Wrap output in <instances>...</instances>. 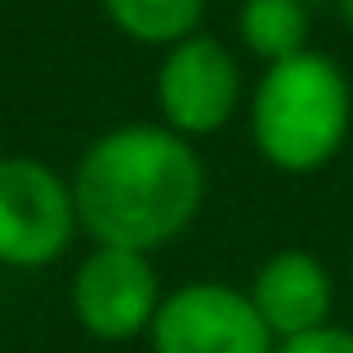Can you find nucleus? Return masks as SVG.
<instances>
[{
	"label": "nucleus",
	"instance_id": "obj_1",
	"mask_svg": "<svg viewBox=\"0 0 353 353\" xmlns=\"http://www.w3.org/2000/svg\"><path fill=\"white\" fill-rule=\"evenodd\" d=\"M77 219L94 246L152 250L170 246L197 219L206 170L192 139L170 125H117L85 148L72 174Z\"/></svg>",
	"mask_w": 353,
	"mask_h": 353
},
{
	"label": "nucleus",
	"instance_id": "obj_2",
	"mask_svg": "<svg viewBox=\"0 0 353 353\" xmlns=\"http://www.w3.org/2000/svg\"><path fill=\"white\" fill-rule=\"evenodd\" d=\"M353 125V90L336 59L318 50L268 63L250 99V139L273 170H322L345 148Z\"/></svg>",
	"mask_w": 353,
	"mask_h": 353
},
{
	"label": "nucleus",
	"instance_id": "obj_3",
	"mask_svg": "<svg viewBox=\"0 0 353 353\" xmlns=\"http://www.w3.org/2000/svg\"><path fill=\"white\" fill-rule=\"evenodd\" d=\"M72 179L36 157H0V264L50 268L77 241Z\"/></svg>",
	"mask_w": 353,
	"mask_h": 353
},
{
	"label": "nucleus",
	"instance_id": "obj_4",
	"mask_svg": "<svg viewBox=\"0 0 353 353\" xmlns=\"http://www.w3.org/2000/svg\"><path fill=\"white\" fill-rule=\"evenodd\" d=\"M152 353H273L277 340L246 291L224 282H188L161 295Z\"/></svg>",
	"mask_w": 353,
	"mask_h": 353
},
{
	"label": "nucleus",
	"instance_id": "obj_5",
	"mask_svg": "<svg viewBox=\"0 0 353 353\" xmlns=\"http://www.w3.org/2000/svg\"><path fill=\"white\" fill-rule=\"evenodd\" d=\"M241 103V68L215 36L192 32L170 45L157 68V108L161 125L183 139H206L233 121Z\"/></svg>",
	"mask_w": 353,
	"mask_h": 353
},
{
	"label": "nucleus",
	"instance_id": "obj_6",
	"mask_svg": "<svg viewBox=\"0 0 353 353\" xmlns=\"http://www.w3.org/2000/svg\"><path fill=\"white\" fill-rule=\"evenodd\" d=\"M161 309L152 255L125 246H94L72 277V313L94 340H134L152 331Z\"/></svg>",
	"mask_w": 353,
	"mask_h": 353
},
{
	"label": "nucleus",
	"instance_id": "obj_7",
	"mask_svg": "<svg viewBox=\"0 0 353 353\" xmlns=\"http://www.w3.org/2000/svg\"><path fill=\"white\" fill-rule=\"evenodd\" d=\"M250 304L264 318V327L273 331V340L309 336V331L331 322V300L336 286L331 273L322 268L318 255L309 250H277L259 264L255 282H250Z\"/></svg>",
	"mask_w": 353,
	"mask_h": 353
},
{
	"label": "nucleus",
	"instance_id": "obj_8",
	"mask_svg": "<svg viewBox=\"0 0 353 353\" xmlns=\"http://www.w3.org/2000/svg\"><path fill=\"white\" fill-rule=\"evenodd\" d=\"M237 36L264 63L304 54L309 50V5H300V0H241Z\"/></svg>",
	"mask_w": 353,
	"mask_h": 353
},
{
	"label": "nucleus",
	"instance_id": "obj_9",
	"mask_svg": "<svg viewBox=\"0 0 353 353\" xmlns=\"http://www.w3.org/2000/svg\"><path fill=\"white\" fill-rule=\"evenodd\" d=\"M121 36L139 45H179L201 27L206 0H99Z\"/></svg>",
	"mask_w": 353,
	"mask_h": 353
},
{
	"label": "nucleus",
	"instance_id": "obj_10",
	"mask_svg": "<svg viewBox=\"0 0 353 353\" xmlns=\"http://www.w3.org/2000/svg\"><path fill=\"white\" fill-rule=\"evenodd\" d=\"M273 353H353V331L349 327H318L309 336H291V340H277Z\"/></svg>",
	"mask_w": 353,
	"mask_h": 353
},
{
	"label": "nucleus",
	"instance_id": "obj_11",
	"mask_svg": "<svg viewBox=\"0 0 353 353\" xmlns=\"http://www.w3.org/2000/svg\"><path fill=\"white\" fill-rule=\"evenodd\" d=\"M340 9H345V23L353 27V0H340Z\"/></svg>",
	"mask_w": 353,
	"mask_h": 353
},
{
	"label": "nucleus",
	"instance_id": "obj_12",
	"mask_svg": "<svg viewBox=\"0 0 353 353\" xmlns=\"http://www.w3.org/2000/svg\"><path fill=\"white\" fill-rule=\"evenodd\" d=\"M300 5H318V0H300Z\"/></svg>",
	"mask_w": 353,
	"mask_h": 353
}]
</instances>
